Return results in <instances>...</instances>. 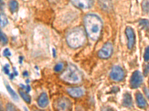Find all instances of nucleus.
Returning <instances> with one entry per match:
<instances>
[{"label":"nucleus","instance_id":"f257e3e1","mask_svg":"<svg viewBox=\"0 0 149 111\" xmlns=\"http://www.w3.org/2000/svg\"><path fill=\"white\" fill-rule=\"evenodd\" d=\"M86 33L88 36L93 41L98 40L101 36L103 23L100 17L95 14H90L84 18Z\"/></svg>","mask_w":149,"mask_h":111},{"label":"nucleus","instance_id":"f03ea898","mask_svg":"<svg viewBox=\"0 0 149 111\" xmlns=\"http://www.w3.org/2000/svg\"><path fill=\"white\" fill-rule=\"evenodd\" d=\"M86 33L82 27H75L70 30L66 36V42L72 48L81 47L86 42Z\"/></svg>","mask_w":149,"mask_h":111},{"label":"nucleus","instance_id":"7ed1b4c3","mask_svg":"<svg viewBox=\"0 0 149 111\" xmlns=\"http://www.w3.org/2000/svg\"><path fill=\"white\" fill-rule=\"evenodd\" d=\"M62 80L70 84H78L81 82L82 79L81 73L73 64L68 66L66 71L61 74Z\"/></svg>","mask_w":149,"mask_h":111},{"label":"nucleus","instance_id":"20e7f679","mask_svg":"<svg viewBox=\"0 0 149 111\" xmlns=\"http://www.w3.org/2000/svg\"><path fill=\"white\" fill-rule=\"evenodd\" d=\"M54 107L55 111H71L72 104L68 98L63 96L56 100Z\"/></svg>","mask_w":149,"mask_h":111},{"label":"nucleus","instance_id":"39448f33","mask_svg":"<svg viewBox=\"0 0 149 111\" xmlns=\"http://www.w3.org/2000/svg\"><path fill=\"white\" fill-rule=\"evenodd\" d=\"M113 51V47L111 42H107L103 45L101 50L98 51V57L103 59H107L111 56Z\"/></svg>","mask_w":149,"mask_h":111},{"label":"nucleus","instance_id":"423d86ee","mask_svg":"<svg viewBox=\"0 0 149 111\" xmlns=\"http://www.w3.org/2000/svg\"><path fill=\"white\" fill-rule=\"evenodd\" d=\"M142 82H143V76H142V74L138 71L133 73L130 80V84L131 88H133V89L138 88L142 84Z\"/></svg>","mask_w":149,"mask_h":111},{"label":"nucleus","instance_id":"0eeeda50","mask_svg":"<svg viewBox=\"0 0 149 111\" xmlns=\"http://www.w3.org/2000/svg\"><path fill=\"white\" fill-rule=\"evenodd\" d=\"M110 78L115 82H120L125 78V71L119 66H114L110 71Z\"/></svg>","mask_w":149,"mask_h":111},{"label":"nucleus","instance_id":"6e6552de","mask_svg":"<svg viewBox=\"0 0 149 111\" xmlns=\"http://www.w3.org/2000/svg\"><path fill=\"white\" fill-rule=\"evenodd\" d=\"M73 5L81 10L90 9L93 5V0H70Z\"/></svg>","mask_w":149,"mask_h":111},{"label":"nucleus","instance_id":"1a4fd4ad","mask_svg":"<svg viewBox=\"0 0 149 111\" xmlns=\"http://www.w3.org/2000/svg\"><path fill=\"white\" fill-rule=\"evenodd\" d=\"M125 34L127 38V47L131 50L135 44V34H134L133 28H131L130 27H126Z\"/></svg>","mask_w":149,"mask_h":111},{"label":"nucleus","instance_id":"9d476101","mask_svg":"<svg viewBox=\"0 0 149 111\" xmlns=\"http://www.w3.org/2000/svg\"><path fill=\"white\" fill-rule=\"evenodd\" d=\"M67 92L72 97L74 98H80L84 94V91L81 88H69Z\"/></svg>","mask_w":149,"mask_h":111},{"label":"nucleus","instance_id":"9b49d317","mask_svg":"<svg viewBox=\"0 0 149 111\" xmlns=\"http://www.w3.org/2000/svg\"><path fill=\"white\" fill-rule=\"evenodd\" d=\"M136 101L138 107L140 108H146L147 107V101L145 99L144 96L140 92L136 93Z\"/></svg>","mask_w":149,"mask_h":111},{"label":"nucleus","instance_id":"f8f14e48","mask_svg":"<svg viewBox=\"0 0 149 111\" xmlns=\"http://www.w3.org/2000/svg\"><path fill=\"white\" fill-rule=\"evenodd\" d=\"M37 103H38V105L40 108H46L48 106V104H49V98H48L47 94L45 93V92H42V94L40 96L38 100H37Z\"/></svg>","mask_w":149,"mask_h":111},{"label":"nucleus","instance_id":"ddd939ff","mask_svg":"<svg viewBox=\"0 0 149 111\" xmlns=\"http://www.w3.org/2000/svg\"><path fill=\"white\" fill-rule=\"evenodd\" d=\"M133 101H132V98L129 93L126 92L123 96V101H122V105L125 107L129 108L132 105Z\"/></svg>","mask_w":149,"mask_h":111},{"label":"nucleus","instance_id":"4468645a","mask_svg":"<svg viewBox=\"0 0 149 111\" xmlns=\"http://www.w3.org/2000/svg\"><path fill=\"white\" fill-rule=\"evenodd\" d=\"M99 4L104 10H110L112 9L111 0H99Z\"/></svg>","mask_w":149,"mask_h":111},{"label":"nucleus","instance_id":"2eb2a0df","mask_svg":"<svg viewBox=\"0 0 149 111\" xmlns=\"http://www.w3.org/2000/svg\"><path fill=\"white\" fill-rule=\"evenodd\" d=\"M6 88H7L8 92L10 93V96L12 97V99H13L14 100H15V101H18V100H19L18 96H17V94L15 92V91L12 89L11 87H10L9 84H6Z\"/></svg>","mask_w":149,"mask_h":111},{"label":"nucleus","instance_id":"dca6fc26","mask_svg":"<svg viewBox=\"0 0 149 111\" xmlns=\"http://www.w3.org/2000/svg\"><path fill=\"white\" fill-rule=\"evenodd\" d=\"M9 8L12 13H14L18 9V2L16 0H10L9 2Z\"/></svg>","mask_w":149,"mask_h":111},{"label":"nucleus","instance_id":"f3484780","mask_svg":"<svg viewBox=\"0 0 149 111\" xmlns=\"http://www.w3.org/2000/svg\"><path fill=\"white\" fill-rule=\"evenodd\" d=\"M8 23V18L5 14H0V25L2 27H5V25H7Z\"/></svg>","mask_w":149,"mask_h":111},{"label":"nucleus","instance_id":"a211bd4d","mask_svg":"<svg viewBox=\"0 0 149 111\" xmlns=\"http://www.w3.org/2000/svg\"><path fill=\"white\" fill-rule=\"evenodd\" d=\"M19 94H20L21 97L23 99L24 101H26L28 104L31 103V97L29 95L27 94V92H23L22 90H20L19 91Z\"/></svg>","mask_w":149,"mask_h":111},{"label":"nucleus","instance_id":"6ab92c4d","mask_svg":"<svg viewBox=\"0 0 149 111\" xmlns=\"http://www.w3.org/2000/svg\"><path fill=\"white\" fill-rule=\"evenodd\" d=\"M0 41L3 45H6L8 43V38L5 34H3L1 29H0Z\"/></svg>","mask_w":149,"mask_h":111},{"label":"nucleus","instance_id":"aec40b11","mask_svg":"<svg viewBox=\"0 0 149 111\" xmlns=\"http://www.w3.org/2000/svg\"><path fill=\"white\" fill-rule=\"evenodd\" d=\"M6 111H16V108L11 103H8L6 104Z\"/></svg>","mask_w":149,"mask_h":111},{"label":"nucleus","instance_id":"412c9836","mask_svg":"<svg viewBox=\"0 0 149 111\" xmlns=\"http://www.w3.org/2000/svg\"><path fill=\"white\" fill-rule=\"evenodd\" d=\"M63 64L62 63H58L54 66V71L55 72H60L63 70Z\"/></svg>","mask_w":149,"mask_h":111},{"label":"nucleus","instance_id":"4be33fe9","mask_svg":"<svg viewBox=\"0 0 149 111\" xmlns=\"http://www.w3.org/2000/svg\"><path fill=\"white\" fill-rule=\"evenodd\" d=\"M139 23H140L141 25L145 27V29L148 30V21L147 19H142V20H140Z\"/></svg>","mask_w":149,"mask_h":111},{"label":"nucleus","instance_id":"5701e85b","mask_svg":"<svg viewBox=\"0 0 149 111\" xmlns=\"http://www.w3.org/2000/svg\"><path fill=\"white\" fill-rule=\"evenodd\" d=\"M144 59L146 62H148V61L149 60V48H148V47H147V48L146 49V51H145Z\"/></svg>","mask_w":149,"mask_h":111},{"label":"nucleus","instance_id":"b1692460","mask_svg":"<svg viewBox=\"0 0 149 111\" xmlns=\"http://www.w3.org/2000/svg\"><path fill=\"white\" fill-rule=\"evenodd\" d=\"M142 8H143V10H144L145 12H148V1H145L144 2H143V4H142Z\"/></svg>","mask_w":149,"mask_h":111},{"label":"nucleus","instance_id":"393cba45","mask_svg":"<svg viewBox=\"0 0 149 111\" xmlns=\"http://www.w3.org/2000/svg\"><path fill=\"white\" fill-rule=\"evenodd\" d=\"M3 71H4V72L5 73V74H7V75H10V71H9L8 64H6V65L3 67Z\"/></svg>","mask_w":149,"mask_h":111},{"label":"nucleus","instance_id":"a878e982","mask_svg":"<svg viewBox=\"0 0 149 111\" xmlns=\"http://www.w3.org/2000/svg\"><path fill=\"white\" fill-rule=\"evenodd\" d=\"M3 55L5 56H10V55H11V53H10V52L9 51L8 49H5V51H4L3 52Z\"/></svg>","mask_w":149,"mask_h":111},{"label":"nucleus","instance_id":"bb28decb","mask_svg":"<svg viewBox=\"0 0 149 111\" xmlns=\"http://www.w3.org/2000/svg\"><path fill=\"white\" fill-rule=\"evenodd\" d=\"M102 111H115L113 108H110V107H104L102 108Z\"/></svg>","mask_w":149,"mask_h":111},{"label":"nucleus","instance_id":"cd10ccee","mask_svg":"<svg viewBox=\"0 0 149 111\" xmlns=\"http://www.w3.org/2000/svg\"><path fill=\"white\" fill-rule=\"evenodd\" d=\"M18 75V73H17V71H16L15 68H14V73H13V74L12 75H10V79H13V78L14 77V76H17Z\"/></svg>","mask_w":149,"mask_h":111},{"label":"nucleus","instance_id":"c85d7f7f","mask_svg":"<svg viewBox=\"0 0 149 111\" xmlns=\"http://www.w3.org/2000/svg\"><path fill=\"white\" fill-rule=\"evenodd\" d=\"M148 65H147L146 68L145 69V76H148Z\"/></svg>","mask_w":149,"mask_h":111},{"label":"nucleus","instance_id":"c756f323","mask_svg":"<svg viewBox=\"0 0 149 111\" xmlns=\"http://www.w3.org/2000/svg\"><path fill=\"white\" fill-rule=\"evenodd\" d=\"M145 92H146V94H147V97L148 98V88H145Z\"/></svg>","mask_w":149,"mask_h":111},{"label":"nucleus","instance_id":"7c9ffc66","mask_svg":"<svg viewBox=\"0 0 149 111\" xmlns=\"http://www.w3.org/2000/svg\"><path fill=\"white\" fill-rule=\"evenodd\" d=\"M58 0H49V2H52V3H55V2H58Z\"/></svg>","mask_w":149,"mask_h":111},{"label":"nucleus","instance_id":"2f4dec72","mask_svg":"<svg viewBox=\"0 0 149 111\" xmlns=\"http://www.w3.org/2000/svg\"><path fill=\"white\" fill-rule=\"evenodd\" d=\"M34 111H44V110H35Z\"/></svg>","mask_w":149,"mask_h":111},{"label":"nucleus","instance_id":"473e14b6","mask_svg":"<svg viewBox=\"0 0 149 111\" xmlns=\"http://www.w3.org/2000/svg\"><path fill=\"white\" fill-rule=\"evenodd\" d=\"M0 111H2V110H0Z\"/></svg>","mask_w":149,"mask_h":111},{"label":"nucleus","instance_id":"72a5a7b5","mask_svg":"<svg viewBox=\"0 0 149 111\" xmlns=\"http://www.w3.org/2000/svg\"><path fill=\"white\" fill-rule=\"evenodd\" d=\"M0 1H2V0H0Z\"/></svg>","mask_w":149,"mask_h":111}]
</instances>
